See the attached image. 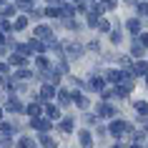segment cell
Returning a JSON list of instances; mask_svg holds the SVG:
<instances>
[{"mask_svg": "<svg viewBox=\"0 0 148 148\" xmlns=\"http://www.w3.org/2000/svg\"><path fill=\"white\" fill-rule=\"evenodd\" d=\"M33 128H38V131H50V121H48V118H33Z\"/></svg>", "mask_w": 148, "mask_h": 148, "instance_id": "cell-1", "label": "cell"}, {"mask_svg": "<svg viewBox=\"0 0 148 148\" xmlns=\"http://www.w3.org/2000/svg\"><path fill=\"white\" fill-rule=\"evenodd\" d=\"M125 28L131 33H140V20L138 18H131V20H125Z\"/></svg>", "mask_w": 148, "mask_h": 148, "instance_id": "cell-2", "label": "cell"}, {"mask_svg": "<svg viewBox=\"0 0 148 148\" xmlns=\"http://www.w3.org/2000/svg\"><path fill=\"white\" fill-rule=\"evenodd\" d=\"M98 113H101V116H106V118H110V116H116V108H113V106H108V103H103L101 108H98Z\"/></svg>", "mask_w": 148, "mask_h": 148, "instance_id": "cell-3", "label": "cell"}, {"mask_svg": "<svg viewBox=\"0 0 148 148\" xmlns=\"http://www.w3.org/2000/svg\"><path fill=\"white\" fill-rule=\"evenodd\" d=\"M133 73H136V75H146V73H148V63L138 60V63H136V68H133Z\"/></svg>", "mask_w": 148, "mask_h": 148, "instance_id": "cell-4", "label": "cell"}, {"mask_svg": "<svg viewBox=\"0 0 148 148\" xmlns=\"http://www.w3.org/2000/svg\"><path fill=\"white\" fill-rule=\"evenodd\" d=\"M60 131L63 133H70V131H73V118H63V121H60Z\"/></svg>", "mask_w": 148, "mask_h": 148, "instance_id": "cell-5", "label": "cell"}, {"mask_svg": "<svg viewBox=\"0 0 148 148\" xmlns=\"http://www.w3.org/2000/svg\"><path fill=\"white\" fill-rule=\"evenodd\" d=\"M40 103H30V106H28V116H33V118H38L40 116Z\"/></svg>", "mask_w": 148, "mask_h": 148, "instance_id": "cell-6", "label": "cell"}, {"mask_svg": "<svg viewBox=\"0 0 148 148\" xmlns=\"http://www.w3.org/2000/svg\"><path fill=\"white\" fill-rule=\"evenodd\" d=\"M5 108H8V110H13V113H15V110H20V101H18V98H10V101L5 103Z\"/></svg>", "mask_w": 148, "mask_h": 148, "instance_id": "cell-7", "label": "cell"}, {"mask_svg": "<svg viewBox=\"0 0 148 148\" xmlns=\"http://www.w3.org/2000/svg\"><path fill=\"white\" fill-rule=\"evenodd\" d=\"M80 146H83V148H90V133L80 131Z\"/></svg>", "mask_w": 148, "mask_h": 148, "instance_id": "cell-8", "label": "cell"}, {"mask_svg": "<svg viewBox=\"0 0 148 148\" xmlns=\"http://www.w3.org/2000/svg\"><path fill=\"white\" fill-rule=\"evenodd\" d=\"M35 35H38V40H40V38H50V28H45V25H40L38 30H35Z\"/></svg>", "mask_w": 148, "mask_h": 148, "instance_id": "cell-9", "label": "cell"}, {"mask_svg": "<svg viewBox=\"0 0 148 148\" xmlns=\"http://www.w3.org/2000/svg\"><path fill=\"white\" fill-rule=\"evenodd\" d=\"M40 95H43V98H53V95H55L53 86H43V88H40Z\"/></svg>", "mask_w": 148, "mask_h": 148, "instance_id": "cell-10", "label": "cell"}, {"mask_svg": "<svg viewBox=\"0 0 148 148\" xmlns=\"http://www.w3.org/2000/svg\"><path fill=\"white\" fill-rule=\"evenodd\" d=\"M40 146H43V148H53V146H55V140H53V138H48V136H40Z\"/></svg>", "mask_w": 148, "mask_h": 148, "instance_id": "cell-11", "label": "cell"}, {"mask_svg": "<svg viewBox=\"0 0 148 148\" xmlns=\"http://www.w3.org/2000/svg\"><path fill=\"white\" fill-rule=\"evenodd\" d=\"M88 88H90V90H101V88H103V80L101 78H93L90 83H88Z\"/></svg>", "mask_w": 148, "mask_h": 148, "instance_id": "cell-12", "label": "cell"}, {"mask_svg": "<svg viewBox=\"0 0 148 148\" xmlns=\"http://www.w3.org/2000/svg\"><path fill=\"white\" fill-rule=\"evenodd\" d=\"M28 28V18H18L15 20V30H25Z\"/></svg>", "mask_w": 148, "mask_h": 148, "instance_id": "cell-13", "label": "cell"}, {"mask_svg": "<svg viewBox=\"0 0 148 148\" xmlns=\"http://www.w3.org/2000/svg\"><path fill=\"white\" fill-rule=\"evenodd\" d=\"M136 108H138V113H146V116H148V103L146 101H138V103H136Z\"/></svg>", "mask_w": 148, "mask_h": 148, "instance_id": "cell-14", "label": "cell"}, {"mask_svg": "<svg viewBox=\"0 0 148 148\" xmlns=\"http://www.w3.org/2000/svg\"><path fill=\"white\" fill-rule=\"evenodd\" d=\"M45 113H48V118H58V108H55V106H48Z\"/></svg>", "mask_w": 148, "mask_h": 148, "instance_id": "cell-15", "label": "cell"}, {"mask_svg": "<svg viewBox=\"0 0 148 148\" xmlns=\"http://www.w3.org/2000/svg\"><path fill=\"white\" fill-rule=\"evenodd\" d=\"M18 148H33V140H30V138H20Z\"/></svg>", "mask_w": 148, "mask_h": 148, "instance_id": "cell-16", "label": "cell"}, {"mask_svg": "<svg viewBox=\"0 0 148 148\" xmlns=\"http://www.w3.org/2000/svg\"><path fill=\"white\" fill-rule=\"evenodd\" d=\"M3 15H5V18L15 15V8H13V5H5V8H3Z\"/></svg>", "mask_w": 148, "mask_h": 148, "instance_id": "cell-17", "label": "cell"}, {"mask_svg": "<svg viewBox=\"0 0 148 148\" xmlns=\"http://www.w3.org/2000/svg\"><path fill=\"white\" fill-rule=\"evenodd\" d=\"M138 13L140 15H148V3H138Z\"/></svg>", "mask_w": 148, "mask_h": 148, "instance_id": "cell-18", "label": "cell"}, {"mask_svg": "<svg viewBox=\"0 0 148 148\" xmlns=\"http://www.w3.org/2000/svg\"><path fill=\"white\" fill-rule=\"evenodd\" d=\"M98 25H101V30H103V33H108V30H110V23H108V20H101Z\"/></svg>", "mask_w": 148, "mask_h": 148, "instance_id": "cell-19", "label": "cell"}, {"mask_svg": "<svg viewBox=\"0 0 148 148\" xmlns=\"http://www.w3.org/2000/svg\"><path fill=\"white\" fill-rule=\"evenodd\" d=\"M110 40H113V43H121V33L116 30V33H113V35H110Z\"/></svg>", "mask_w": 148, "mask_h": 148, "instance_id": "cell-20", "label": "cell"}, {"mask_svg": "<svg viewBox=\"0 0 148 148\" xmlns=\"http://www.w3.org/2000/svg\"><path fill=\"white\" fill-rule=\"evenodd\" d=\"M138 43H140V45H146V48H148V35H146V33L140 35V40H138Z\"/></svg>", "mask_w": 148, "mask_h": 148, "instance_id": "cell-21", "label": "cell"}, {"mask_svg": "<svg viewBox=\"0 0 148 148\" xmlns=\"http://www.w3.org/2000/svg\"><path fill=\"white\" fill-rule=\"evenodd\" d=\"M116 148H123V146H121V143H116Z\"/></svg>", "mask_w": 148, "mask_h": 148, "instance_id": "cell-22", "label": "cell"}, {"mask_svg": "<svg viewBox=\"0 0 148 148\" xmlns=\"http://www.w3.org/2000/svg\"><path fill=\"white\" fill-rule=\"evenodd\" d=\"M48 3H58V0H48Z\"/></svg>", "mask_w": 148, "mask_h": 148, "instance_id": "cell-23", "label": "cell"}, {"mask_svg": "<svg viewBox=\"0 0 148 148\" xmlns=\"http://www.w3.org/2000/svg\"><path fill=\"white\" fill-rule=\"evenodd\" d=\"M0 116H3V108H0Z\"/></svg>", "mask_w": 148, "mask_h": 148, "instance_id": "cell-24", "label": "cell"}, {"mask_svg": "<svg viewBox=\"0 0 148 148\" xmlns=\"http://www.w3.org/2000/svg\"><path fill=\"white\" fill-rule=\"evenodd\" d=\"M0 5H3V0H0Z\"/></svg>", "mask_w": 148, "mask_h": 148, "instance_id": "cell-25", "label": "cell"}]
</instances>
